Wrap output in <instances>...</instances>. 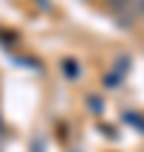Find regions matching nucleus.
<instances>
[{
  "instance_id": "f257e3e1",
  "label": "nucleus",
  "mask_w": 144,
  "mask_h": 152,
  "mask_svg": "<svg viewBox=\"0 0 144 152\" xmlns=\"http://www.w3.org/2000/svg\"><path fill=\"white\" fill-rule=\"evenodd\" d=\"M64 72H67L69 77H77V69H75V61H69V59H67V61H64Z\"/></svg>"
},
{
  "instance_id": "7ed1b4c3",
  "label": "nucleus",
  "mask_w": 144,
  "mask_h": 152,
  "mask_svg": "<svg viewBox=\"0 0 144 152\" xmlns=\"http://www.w3.org/2000/svg\"><path fill=\"white\" fill-rule=\"evenodd\" d=\"M136 13H144V0H142V5H139V11H136Z\"/></svg>"
},
{
  "instance_id": "f03ea898",
  "label": "nucleus",
  "mask_w": 144,
  "mask_h": 152,
  "mask_svg": "<svg viewBox=\"0 0 144 152\" xmlns=\"http://www.w3.org/2000/svg\"><path fill=\"white\" fill-rule=\"evenodd\" d=\"M107 3H110L112 8H128V5H131L134 0H107Z\"/></svg>"
}]
</instances>
